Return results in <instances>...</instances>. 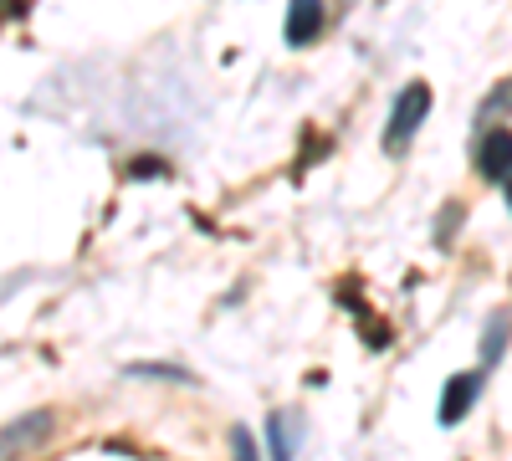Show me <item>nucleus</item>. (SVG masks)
<instances>
[{
    "mask_svg": "<svg viewBox=\"0 0 512 461\" xmlns=\"http://www.w3.org/2000/svg\"><path fill=\"white\" fill-rule=\"evenodd\" d=\"M425 113H431V82H410V88L395 98V108H390V123H384V149H390V154L410 149V139L425 123Z\"/></svg>",
    "mask_w": 512,
    "mask_h": 461,
    "instance_id": "nucleus-1",
    "label": "nucleus"
},
{
    "mask_svg": "<svg viewBox=\"0 0 512 461\" xmlns=\"http://www.w3.org/2000/svg\"><path fill=\"white\" fill-rule=\"evenodd\" d=\"M57 431V410H26L0 426V461H26L36 446H47Z\"/></svg>",
    "mask_w": 512,
    "mask_h": 461,
    "instance_id": "nucleus-2",
    "label": "nucleus"
},
{
    "mask_svg": "<svg viewBox=\"0 0 512 461\" xmlns=\"http://www.w3.org/2000/svg\"><path fill=\"white\" fill-rule=\"evenodd\" d=\"M477 175L492 185L512 180V129H487L477 139Z\"/></svg>",
    "mask_w": 512,
    "mask_h": 461,
    "instance_id": "nucleus-3",
    "label": "nucleus"
},
{
    "mask_svg": "<svg viewBox=\"0 0 512 461\" xmlns=\"http://www.w3.org/2000/svg\"><path fill=\"white\" fill-rule=\"evenodd\" d=\"M323 21H328V11H323V0H292L287 6V26H282V36H287V47H313V41L323 36Z\"/></svg>",
    "mask_w": 512,
    "mask_h": 461,
    "instance_id": "nucleus-4",
    "label": "nucleus"
},
{
    "mask_svg": "<svg viewBox=\"0 0 512 461\" xmlns=\"http://www.w3.org/2000/svg\"><path fill=\"white\" fill-rule=\"evenodd\" d=\"M477 395H482V374H451L446 380V395H441V426H456L461 415H472V405H477Z\"/></svg>",
    "mask_w": 512,
    "mask_h": 461,
    "instance_id": "nucleus-5",
    "label": "nucleus"
},
{
    "mask_svg": "<svg viewBox=\"0 0 512 461\" xmlns=\"http://www.w3.org/2000/svg\"><path fill=\"white\" fill-rule=\"evenodd\" d=\"M292 415H272L267 421V441H272V461H292Z\"/></svg>",
    "mask_w": 512,
    "mask_h": 461,
    "instance_id": "nucleus-6",
    "label": "nucleus"
},
{
    "mask_svg": "<svg viewBox=\"0 0 512 461\" xmlns=\"http://www.w3.org/2000/svg\"><path fill=\"white\" fill-rule=\"evenodd\" d=\"M502 339H507V313H497V318L487 323V344H482V359H487V364H497V354H502Z\"/></svg>",
    "mask_w": 512,
    "mask_h": 461,
    "instance_id": "nucleus-7",
    "label": "nucleus"
},
{
    "mask_svg": "<svg viewBox=\"0 0 512 461\" xmlns=\"http://www.w3.org/2000/svg\"><path fill=\"white\" fill-rule=\"evenodd\" d=\"M231 456H236V461H256V441H251V431H241V426L231 431Z\"/></svg>",
    "mask_w": 512,
    "mask_h": 461,
    "instance_id": "nucleus-8",
    "label": "nucleus"
},
{
    "mask_svg": "<svg viewBox=\"0 0 512 461\" xmlns=\"http://www.w3.org/2000/svg\"><path fill=\"white\" fill-rule=\"evenodd\" d=\"M507 205H512V180H507Z\"/></svg>",
    "mask_w": 512,
    "mask_h": 461,
    "instance_id": "nucleus-9",
    "label": "nucleus"
}]
</instances>
